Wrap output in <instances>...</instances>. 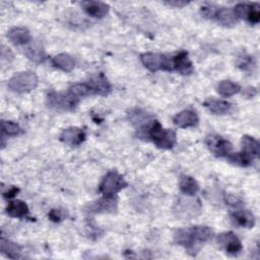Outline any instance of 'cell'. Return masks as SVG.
<instances>
[{
    "instance_id": "1",
    "label": "cell",
    "mask_w": 260,
    "mask_h": 260,
    "mask_svg": "<svg viewBox=\"0 0 260 260\" xmlns=\"http://www.w3.org/2000/svg\"><path fill=\"white\" fill-rule=\"evenodd\" d=\"M213 232L205 225H194L186 229H179L175 232L174 241L180 246H183L189 253L194 254L199 250L203 243L212 239Z\"/></svg>"
},
{
    "instance_id": "2",
    "label": "cell",
    "mask_w": 260,
    "mask_h": 260,
    "mask_svg": "<svg viewBox=\"0 0 260 260\" xmlns=\"http://www.w3.org/2000/svg\"><path fill=\"white\" fill-rule=\"evenodd\" d=\"M148 137L158 148L169 149L176 143V133L171 129H164L159 122L153 121L147 130Z\"/></svg>"
},
{
    "instance_id": "3",
    "label": "cell",
    "mask_w": 260,
    "mask_h": 260,
    "mask_svg": "<svg viewBox=\"0 0 260 260\" xmlns=\"http://www.w3.org/2000/svg\"><path fill=\"white\" fill-rule=\"evenodd\" d=\"M79 103V99L69 90L66 92L50 91L47 94V105L49 108L60 111H72Z\"/></svg>"
},
{
    "instance_id": "4",
    "label": "cell",
    "mask_w": 260,
    "mask_h": 260,
    "mask_svg": "<svg viewBox=\"0 0 260 260\" xmlns=\"http://www.w3.org/2000/svg\"><path fill=\"white\" fill-rule=\"evenodd\" d=\"M38 85V77L31 71H23L13 75L8 81V87L16 93H24L35 89Z\"/></svg>"
},
{
    "instance_id": "5",
    "label": "cell",
    "mask_w": 260,
    "mask_h": 260,
    "mask_svg": "<svg viewBox=\"0 0 260 260\" xmlns=\"http://www.w3.org/2000/svg\"><path fill=\"white\" fill-rule=\"evenodd\" d=\"M128 183L117 172H109L100 184V191L106 197H113L122 189L126 188Z\"/></svg>"
},
{
    "instance_id": "6",
    "label": "cell",
    "mask_w": 260,
    "mask_h": 260,
    "mask_svg": "<svg viewBox=\"0 0 260 260\" xmlns=\"http://www.w3.org/2000/svg\"><path fill=\"white\" fill-rule=\"evenodd\" d=\"M140 61L148 70L154 72L157 70L173 71V60L161 54L144 53L140 55Z\"/></svg>"
},
{
    "instance_id": "7",
    "label": "cell",
    "mask_w": 260,
    "mask_h": 260,
    "mask_svg": "<svg viewBox=\"0 0 260 260\" xmlns=\"http://www.w3.org/2000/svg\"><path fill=\"white\" fill-rule=\"evenodd\" d=\"M206 145L216 156H228L233 149V145L229 140L215 134L206 137Z\"/></svg>"
},
{
    "instance_id": "8",
    "label": "cell",
    "mask_w": 260,
    "mask_h": 260,
    "mask_svg": "<svg viewBox=\"0 0 260 260\" xmlns=\"http://www.w3.org/2000/svg\"><path fill=\"white\" fill-rule=\"evenodd\" d=\"M218 246L231 255H237L242 251V243L233 232H224L217 236Z\"/></svg>"
},
{
    "instance_id": "9",
    "label": "cell",
    "mask_w": 260,
    "mask_h": 260,
    "mask_svg": "<svg viewBox=\"0 0 260 260\" xmlns=\"http://www.w3.org/2000/svg\"><path fill=\"white\" fill-rule=\"evenodd\" d=\"M129 121L140 131H144L145 129L148 130L152 122V116L148 113L140 110V109H133L128 114Z\"/></svg>"
},
{
    "instance_id": "10",
    "label": "cell",
    "mask_w": 260,
    "mask_h": 260,
    "mask_svg": "<svg viewBox=\"0 0 260 260\" xmlns=\"http://www.w3.org/2000/svg\"><path fill=\"white\" fill-rule=\"evenodd\" d=\"M85 132L78 127L66 128L62 131L60 135L61 141L70 146H77L81 144L85 140Z\"/></svg>"
},
{
    "instance_id": "11",
    "label": "cell",
    "mask_w": 260,
    "mask_h": 260,
    "mask_svg": "<svg viewBox=\"0 0 260 260\" xmlns=\"http://www.w3.org/2000/svg\"><path fill=\"white\" fill-rule=\"evenodd\" d=\"M80 5L86 14L95 18L104 17L109 12V9H110V6L108 4L101 1L87 0V1H82Z\"/></svg>"
},
{
    "instance_id": "12",
    "label": "cell",
    "mask_w": 260,
    "mask_h": 260,
    "mask_svg": "<svg viewBox=\"0 0 260 260\" xmlns=\"http://www.w3.org/2000/svg\"><path fill=\"white\" fill-rule=\"evenodd\" d=\"M198 116L196 112L193 110H184L180 113H178L174 118L173 122L175 125H177L180 128H189V127H194L198 124Z\"/></svg>"
},
{
    "instance_id": "13",
    "label": "cell",
    "mask_w": 260,
    "mask_h": 260,
    "mask_svg": "<svg viewBox=\"0 0 260 260\" xmlns=\"http://www.w3.org/2000/svg\"><path fill=\"white\" fill-rule=\"evenodd\" d=\"M7 38L15 46H24L31 42V37L28 29L22 26L10 28L7 32Z\"/></svg>"
},
{
    "instance_id": "14",
    "label": "cell",
    "mask_w": 260,
    "mask_h": 260,
    "mask_svg": "<svg viewBox=\"0 0 260 260\" xmlns=\"http://www.w3.org/2000/svg\"><path fill=\"white\" fill-rule=\"evenodd\" d=\"M87 83L89 84L93 94L107 95L111 91V84L103 73L92 76Z\"/></svg>"
},
{
    "instance_id": "15",
    "label": "cell",
    "mask_w": 260,
    "mask_h": 260,
    "mask_svg": "<svg viewBox=\"0 0 260 260\" xmlns=\"http://www.w3.org/2000/svg\"><path fill=\"white\" fill-rule=\"evenodd\" d=\"M173 60V70L180 72L181 74H190L193 71L192 63L188 58V52L181 51L174 57Z\"/></svg>"
},
{
    "instance_id": "16",
    "label": "cell",
    "mask_w": 260,
    "mask_h": 260,
    "mask_svg": "<svg viewBox=\"0 0 260 260\" xmlns=\"http://www.w3.org/2000/svg\"><path fill=\"white\" fill-rule=\"evenodd\" d=\"M117 209V201L114 197H104L88 205L89 212H114Z\"/></svg>"
},
{
    "instance_id": "17",
    "label": "cell",
    "mask_w": 260,
    "mask_h": 260,
    "mask_svg": "<svg viewBox=\"0 0 260 260\" xmlns=\"http://www.w3.org/2000/svg\"><path fill=\"white\" fill-rule=\"evenodd\" d=\"M242 152L247 155L250 159H256L260 155V144L252 136L245 135L242 138Z\"/></svg>"
},
{
    "instance_id": "18",
    "label": "cell",
    "mask_w": 260,
    "mask_h": 260,
    "mask_svg": "<svg viewBox=\"0 0 260 260\" xmlns=\"http://www.w3.org/2000/svg\"><path fill=\"white\" fill-rule=\"evenodd\" d=\"M204 107L211 113L215 114V115H224L228 114L231 109H232V104L226 102V101H222V100H217V99H207L204 103H203Z\"/></svg>"
},
{
    "instance_id": "19",
    "label": "cell",
    "mask_w": 260,
    "mask_h": 260,
    "mask_svg": "<svg viewBox=\"0 0 260 260\" xmlns=\"http://www.w3.org/2000/svg\"><path fill=\"white\" fill-rule=\"evenodd\" d=\"M24 54L25 56L34 63H42L44 62L46 55L44 52V49L42 47V45L38 42H30L27 44V46L24 49Z\"/></svg>"
},
{
    "instance_id": "20",
    "label": "cell",
    "mask_w": 260,
    "mask_h": 260,
    "mask_svg": "<svg viewBox=\"0 0 260 260\" xmlns=\"http://www.w3.org/2000/svg\"><path fill=\"white\" fill-rule=\"evenodd\" d=\"M28 212L26 203L21 200H12L6 207V213L11 217L25 218L28 216Z\"/></svg>"
},
{
    "instance_id": "21",
    "label": "cell",
    "mask_w": 260,
    "mask_h": 260,
    "mask_svg": "<svg viewBox=\"0 0 260 260\" xmlns=\"http://www.w3.org/2000/svg\"><path fill=\"white\" fill-rule=\"evenodd\" d=\"M0 251L3 255L11 259H17L21 257V249L15 243L1 237L0 240Z\"/></svg>"
},
{
    "instance_id": "22",
    "label": "cell",
    "mask_w": 260,
    "mask_h": 260,
    "mask_svg": "<svg viewBox=\"0 0 260 260\" xmlns=\"http://www.w3.org/2000/svg\"><path fill=\"white\" fill-rule=\"evenodd\" d=\"M233 221L243 228H253L255 223L254 215L249 210H238L231 214Z\"/></svg>"
},
{
    "instance_id": "23",
    "label": "cell",
    "mask_w": 260,
    "mask_h": 260,
    "mask_svg": "<svg viewBox=\"0 0 260 260\" xmlns=\"http://www.w3.org/2000/svg\"><path fill=\"white\" fill-rule=\"evenodd\" d=\"M51 62H52L53 66H55L56 68H58L62 71H65V72L71 71L75 65L74 59L66 53H61V54L56 55L55 57L52 58Z\"/></svg>"
},
{
    "instance_id": "24",
    "label": "cell",
    "mask_w": 260,
    "mask_h": 260,
    "mask_svg": "<svg viewBox=\"0 0 260 260\" xmlns=\"http://www.w3.org/2000/svg\"><path fill=\"white\" fill-rule=\"evenodd\" d=\"M214 18L221 23L222 25L225 26H231L236 24L238 17L234 11V9L230 8H224V7H219L216 10V13L214 15Z\"/></svg>"
},
{
    "instance_id": "25",
    "label": "cell",
    "mask_w": 260,
    "mask_h": 260,
    "mask_svg": "<svg viewBox=\"0 0 260 260\" xmlns=\"http://www.w3.org/2000/svg\"><path fill=\"white\" fill-rule=\"evenodd\" d=\"M180 190L188 196L195 195L199 190V185L196 180L190 176H182L180 179Z\"/></svg>"
},
{
    "instance_id": "26",
    "label": "cell",
    "mask_w": 260,
    "mask_h": 260,
    "mask_svg": "<svg viewBox=\"0 0 260 260\" xmlns=\"http://www.w3.org/2000/svg\"><path fill=\"white\" fill-rule=\"evenodd\" d=\"M241 87L239 84L231 81V80H222L216 86V91L225 98L232 96L238 92H240Z\"/></svg>"
},
{
    "instance_id": "27",
    "label": "cell",
    "mask_w": 260,
    "mask_h": 260,
    "mask_svg": "<svg viewBox=\"0 0 260 260\" xmlns=\"http://www.w3.org/2000/svg\"><path fill=\"white\" fill-rule=\"evenodd\" d=\"M68 90L70 92H72L75 96H77L78 99L80 98H83V96H86V95H90V94H93L92 93V90L89 86V84L87 82H84V83H75L73 85H71Z\"/></svg>"
},
{
    "instance_id": "28",
    "label": "cell",
    "mask_w": 260,
    "mask_h": 260,
    "mask_svg": "<svg viewBox=\"0 0 260 260\" xmlns=\"http://www.w3.org/2000/svg\"><path fill=\"white\" fill-rule=\"evenodd\" d=\"M1 129H2V134L7 136H16L22 133V129L19 127V125L12 121L2 120Z\"/></svg>"
},
{
    "instance_id": "29",
    "label": "cell",
    "mask_w": 260,
    "mask_h": 260,
    "mask_svg": "<svg viewBox=\"0 0 260 260\" xmlns=\"http://www.w3.org/2000/svg\"><path fill=\"white\" fill-rule=\"evenodd\" d=\"M226 157L231 162H233L237 166H241V167H248L252 164V159H250L242 151L237 152V153H230Z\"/></svg>"
},
{
    "instance_id": "30",
    "label": "cell",
    "mask_w": 260,
    "mask_h": 260,
    "mask_svg": "<svg viewBox=\"0 0 260 260\" xmlns=\"http://www.w3.org/2000/svg\"><path fill=\"white\" fill-rule=\"evenodd\" d=\"M237 65L242 70L248 71V70H251L253 68V66L255 65V61H254L252 56L244 53L241 56H239L238 61H237Z\"/></svg>"
},
{
    "instance_id": "31",
    "label": "cell",
    "mask_w": 260,
    "mask_h": 260,
    "mask_svg": "<svg viewBox=\"0 0 260 260\" xmlns=\"http://www.w3.org/2000/svg\"><path fill=\"white\" fill-rule=\"evenodd\" d=\"M246 19L252 24H256V23L259 22V20H260V11H259V5L257 3L252 4V7H251Z\"/></svg>"
},
{
    "instance_id": "32",
    "label": "cell",
    "mask_w": 260,
    "mask_h": 260,
    "mask_svg": "<svg viewBox=\"0 0 260 260\" xmlns=\"http://www.w3.org/2000/svg\"><path fill=\"white\" fill-rule=\"evenodd\" d=\"M217 8L218 7H216V6L212 5V4H206V5H203L201 7L200 12L206 18H214V15L216 13Z\"/></svg>"
},
{
    "instance_id": "33",
    "label": "cell",
    "mask_w": 260,
    "mask_h": 260,
    "mask_svg": "<svg viewBox=\"0 0 260 260\" xmlns=\"http://www.w3.org/2000/svg\"><path fill=\"white\" fill-rule=\"evenodd\" d=\"M62 212L58 209H52L50 212H49V218L54 221V222H59L62 220Z\"/></svg>"
},
{
    "instance_id": "34",
    "label": "cell",
    "mask_w": 260,
    "mask_h": 260,
    "mask_svg": "<svg viewBox=\"0 0 260 260\" xmlns=\"http://www.w3.org/2000/svg\"><path fill=\"white\" fill-rule=\"evenodd\" d=\"M225 202L232 206H239L242 204V201L240 198L236 197L235 195H228L225 196Z\"/></svg>"
},
{
    "instance_id": "35",
    "label": "cell",
    "mask_w": 260,
    "mask_h": 260,
    "mask_svg": "<svg viewBox=\"0 0 260 260\" xmlns=\"http://www.w3.org/2000/svg\"><path fill=\"white\" fill-rule=\"evenodd\" d=\"M190 2L189 1H182V0H173V1H167V2H165V4H168V5H170V6H174V7H179V8H181V7H183V6H186V5H188Z\"/></svg>"
},
{
    "instance_id": "36",
    "label": "cell",
    "mask_w": 260,
    "mask_h": 260,
    "mask_svg": "<svg viewBox=\"0 0 260 260\" xmlns=\"http://www.w3.org/2000/svg\"><path fill=\"white\" fill-rule=\"evenodd\" d=\"M18 191H19L18 188L11 187L6 192H3V196H4V198H12V197H14L18 193Z\"/></svg>"
},
{
    "instance_id": "37",
    "label": "cell",
    "mask_w": 260,
    "mask_h": 260,
    "mask_svg": "<svg viewBox=\"0 0 260 260\" xmlns=\"http://www.w3.org/2000/svg\"><path fill=\"white\" fill-rule=\"evenodd\" d=\"M245 94L248 96V98H252L256 94V89L254 87H249L245 90Z\"/></svg>"
}]
</instances>
